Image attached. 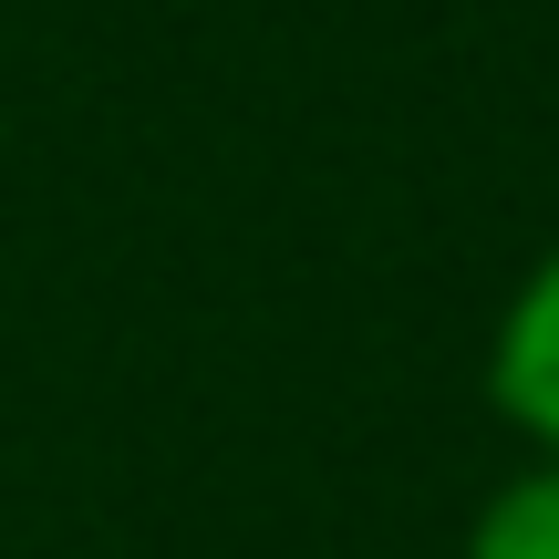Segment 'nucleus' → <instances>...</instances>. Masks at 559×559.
<instances>
[{
	"mask_svg": "<svg viewBox=\"0 0 559 559\" xmlns=\"http://www.w3.org/2000/svg\"><path fill=\"white\" fill-rule=\"evenodd\" d=\"M487 404L528 456L559 466V239L508 280L498 321H487Z\"/></svg>",
	"mask_w": 559,
	"mask_h": 559,
	"instance_id": "obj_1",
	"label": "nucleus"
},
{
	"mask_svg": "<svg viewBox=\"0 0 559 559\" xmlns=\"http://www.w3.org/2000/svg\"><path fill=\"white\" fill-rule=\"evenodd\" d=\"M456 559H559V466L528 456L519 477H498L466 519V549Z\"/></svg>",
	"mask_w": 559,
	"mask_h": 559,
	"instance_id": "obj_2",
	"label": "nucleus"
}]
</instances>
